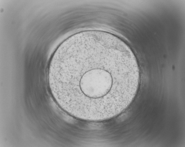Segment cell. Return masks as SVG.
Instances as JSON below:
<instances>
[{
    "instance_id": "cell-1",
    "label": "cell",
    "mask_w": 185,
    "mask_h": 147,
    "mask_svg": "<svg viewBox=\"0 0 185 147\" xmlns=\"http://www.w3.org/2000/svg\"><path fill=\"white\" fill-rule=\"evenodd\" d=\"M140 78L128 47L95 36L79 38L60 49L48 71L51 92L71 110L91 116L112 113L131 100Z\"/></svg>"
}]
</instances>
